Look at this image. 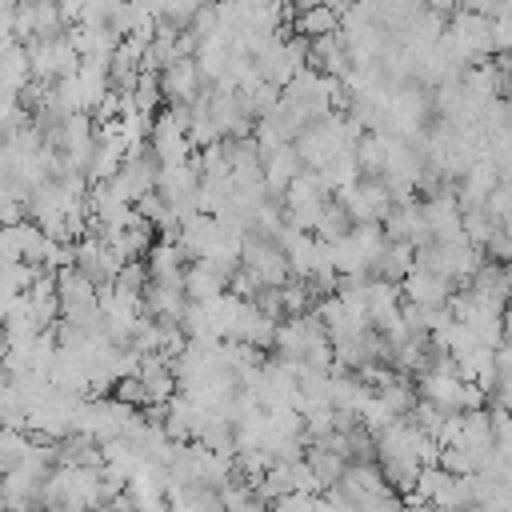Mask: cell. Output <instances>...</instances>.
<instances>
[{"instance_id": "1", "label": "cell", "mask_w": 512, "mask_h": 512, "mask_svg": "<svg viewBox=\"0 0 512 512\" xmlns=\"http://www.w3.org/2000/svg\"><path fill=\"white\" fill-rule=\"evenodd\" d=\"M120 264H124V260L112 252V244H108L104 236H80V240H76L72 268H76L84 280H92L96 288H108V284L116 280Z\"/></svg>"}, {"instance_id": "2", "label": "cell", "mask_w": 512, "mask_h": 512, "mask_svg": "<svg viewBox=\"0 0 512 512\" xmlns=\"http://www.w3.org/2000/svg\"><path fill=\"white\" fill-rule=\"evenodd\" d=\"M148 144H152V152L160 156V164H184V160L196 152V148H192V136H188V124H184L172 108H164L160 116H152Z\"/></svg>"}, {"instance_id": "3", "label": "cell", "mask_w": 512, "mask_h": 512, "mask_svg": "<svg viewBox=\"0 0 512 512\" xmlns=\"http://www.w3.org/2000/svg\"><path fill=\"white\" fill-rule=\"evenodd\" d=\"M160 88H164V100H168V104H192V100L208 88V80H204L196 56H180V60H172V64L160 72Z\"/></svg>"}, {"instance_id": "4", "label": "cell", "mask_w": 512, "mask_h": 512, "mask_svg": "<svg viewBox=\"0 0 512 512\" xmlns=\"http://www.w3.org/2000/svg\"><path fill=\"white\" fill-rule=\"evenodd\" d=\"M400 288H404V300L424 304V308H448V300H452V292H456V284H452L448 276L428 272V268H420V264H412V272L400 280Z\"/></svg>"}, {"instance_id": "5", "label": "cell", "mask_w": 512, "mask_h": 512, "mask_svg": "<svg viewBox=\"0 0 512 512\" xmlns=\"http://www.w3.org/2000/svg\"><path fill=\"white\" fill-rule=\"evenodd\" d=\"M308 64H312V68H320L324 76L344 80V76L352 72V48H348L344 32L312 36V40H308Z\"/></svg>"}, {"instance_id": "6", "label": "cell", "mask_w": 512, "mask_h": 512, "mask_svg": "<svg viewBox=\"0 0 512 512\" xmlns=\"http://www.w3.org/2000/svg\"><path fill=\"white\" fill-rule=\"evenodd\" d=\"M448 32L468 48L472 64H480V60L492 56V16H480V12H464V8H460V12L448 20Z\"/></svg>"}, {"instance_id": "7", "label": "cell", "mask_w": 512, "mask_h": 512, "mask_svg": "<svg viewBox=\"0 0 512 512\" xmlns=\"http://www.w3.org/2000/svg\"><path fill=\"white\" fill-rule=\"evenodd\" d=\"M300 172H304V156L296 144H280V148L264 152V184L272 192H284Z\"/></svg>"}, {"instance_id": "8", "label": "cell", "mask_w": 512, "mask_h": 512, "mask_svg": "<svg viewBox=\"0 0 512 512\" xmlns=\"http://www.w3.org/2000/svg\"><path fill=\"white\" fill-rule=\"evenodd\" d=\"M184 292H188V300L208 304V300H216L220 292H228V280H224L220 272H212L204 260H192V264L184 268Z\"/></svg>"}, {"instance_id": "9", "label": "cell", "mask_w": 512, "mask_h": 512, "mask_svg": "<svg viewBox=\"0 0 512 512\" xmlns=\"http://www.w3.org/2000/svg\"><path fill=\"white\" fill-rule=\"evenodd\" d=\"M292 28H296V36H304V40L324 36V32H340V8H332V4L324 0V4H316V8H308V12H296V16H292Z\"/></svg>"}, {"instance_id": "10", "label": "cell", "mask_w": 512, "mask_h": 512, "mask_svg": "<svg viewBox=\"0 0 512 512\" xmlns=\"http://www.w3.org/2000/svg\"><path fill=\"white\" fill-rule=\"evenodd\" d=\"M304 460H308V468L316 472V480H320V488H332L344 472H348V460L340 456V452H332V448H324L320 440H312V448L304 452Z\"/></svg>"}, {"instance_id": "11", "label": "cell", "mask_w": 512, "mask_h": 512, "mask_svg": "<svg viewBox=\"0 0 512 512\" xmlns=\"http://www.w3.org/2000/svg\"><path fill=\"white\" fill-rule=\"evenodd\" d=\"M32 444H36V436H32V432L0 424V472L16 468V464H20V460L32 452Z\"/></svg>"}, {"instance_id": "12", "label": "cell", "mask_w": 512, "mask_h": 512, "mask_svg": "<svg viewBox=\"0 0 512 512\" xmlns=\"http://www.w3.org/2000/svg\"><path fill=\"white\" fill-rule=\"evenodd\" d=\"M352 216H348V208L336 200V196H328V204H324V216H320V224H316V236L320 240H340V236H348L352 232Z\"/></svg>"}, {"instance_id": "13", "label": "cell", "mask_w": 512, "mask_h": 512, "mask_svg": "<svg viewBox=\"0 0 512 512\" xmlns=\"http://www.w3.org/2000/svg\"><path fill=\"white\" fill-rule=\"evenodd\" d=\"M148 280H152V276H148V264H144V260H128V264H120V272H116V280H112V284H116L120 292L140 296V292L148 288Z\"/></svg>"}, {"instance_id": "14", "label": "cell", "mask_w": 512, "mask_h": 512, "mask_svg": "<svg viewBox=\"0 0 512 512\" xmlns=\"http://www.w3.org/2000/svg\"><path fill=\"white\" fill-rule=\"evenodd\" d=\"M360 420H364V428H368L372 436H380V432H384V428L396 420V412H392V408H388V404H384V400L372 392V400L360 408Z\"/></svg>"}, {"instance_id": "15", "label": "cell", "mask_w": 512, "mask_h": 512, "mask_svg": "<svg viewBox=\"0 0 512 512\" xmlns=\"http://www.w3.org/2000/svg\"><path fill=\"white\" fill-rule=\"evenodd\" d=\"M112 396L124 400V404H132V408H148V392H144V380L140 376H120L112 384Z\"/></svg>"}, {"instance_id": "16", "label": "cell", "mask_w": 512, "mask_h": 512, "mask_svg": "<svg viewBox=\"0 0 512 512\" xmlns=\"http://www.w3.org/2000/svg\"><path fill=\"white\" fill-rule=\"evenodd\" d=\"M508 52H512V20L492 16V56H508Z\"/></svg>"}, {"instance_id": "17", "label": "cell", "mask_w": 512, "mask_h": 512, "mask_svg": "<svg viewBox=\"0 0 512 512\" xmlns=\"http://www.w3.org/2000/svg\"><path fill=\"white\" fill-rule=\"evenodd\" d=\"M456 8H464V12H480V16H492L496 0H456Z\"/></svg>"}, {"instance_id": "18", "label": "cell", "mask_w": 512, "mask_h": 512, "mask_svg": "<svg viewBox=\"0 0 512 512\" xmlns=\"http://www.w3.org/2000/svg\"><path fill=\"white\" fill-rule=\"evenodd\" d=\"M292 12H308V8H316V4H324V0H284Z\"/></svg>"}, {"instance_id": "19", "label": "cell", "mask_w": 512, "mask_h": 512, "mask_svg": "<svg viewBox=\"0 0 512 512\" xmlns=\"http://www.w3.org/2000/svg\"><path fill=\"white\" fill-rule=\"evenodd\" d=\"M504 340H512V304L504 308Z\"/></svg>"}, {"instance_id": "20", "label": "cell", "mask_w": 512, "mask_h": 512, "mask_svg": "<svg viewBox=\"0 0 512 512\" xmlns=\"http://www.w3.org/2000/svg\"><path fill=\"white\" fill-rule=\"evenodd\" d=\"M44 512H84V508H76V504H52V508H44Z\"/></svg>"}, {"instance_id": "21", "label": "cell", "mask_w": 512, "mask_h": 512, "mask_svg": "<svg viewBox=\"0 0 512 512\" xmlns=\"http://www.w3.org/2000/svg\"><path fill=\"white\" fill-rule=\"evenodd\" d=\"M8 392V372H4V364H0V396Z\"/></svg>"}]
</instances>
